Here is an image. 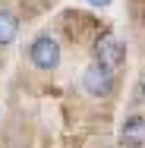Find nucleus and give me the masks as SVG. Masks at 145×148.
Instances as JSON below:
<instances>
[{
    "mask_svg": "<svg viewBox=\"0 0 145 148\" xmlns=\"http://www.w3.org/2000/svg\"><path fill=\"white\" fill-rule=\"evenodd\" d=\"M85 88L91 95H98V98H107L111 91H114V76H111V69H104V66H91L85 73Z\"/></svg>",
    "mask_w": 145,
    "mask_h": 148,
    "instance_id": "3",
    "label": "nucleus"
},
{
    "mask_svg": "<svg viewBox=\"0 0 145 148\" xmlns=\"http://www.w3.org/2000/svg\"><path fill=\"white\" fill-rule=\"evenodd\" d=\"M29 54H32V63H35L38 69H54V66L60 63V44H57V38L41 35V38L32 41Z\"/></svg>",
    "mask_w": 145,
    "mask_h": 148,
    "instance_id": "1",
    "label": "nucleus"
},
{
    "mask_svg": "<svg viewBox=\"0 0 145 148\" xmlns=\"http://www.w3.org/2000/svg\"><path fill=\"white\" fill-rule=\"evenodd\" d=\"M19 35V19L13 13H0V44H13Z\"/></svg>",
    "mask_w": 145,
    "mask_h": 148,
    "instance_id": "5",
    "label": "nucleus"
},
{
    "mask_svg": "<svg viewBox=\"0 0 145 148\" xmlns=\"http://www.w3.org/2000/svg\"><path fill=\"white\" fill-rule=\"evenodd\" d=\"M88 3H91V6H107L111 0H88Z\"/></svg>",
    "mask_w": 145,
    "mask_h": 148,
    "instance_id": "6",
    "label": "nucleus"
},
{
    "mask_svg": "<svg viewBox=\"0 0 145 148\" xmlns=\"http://www.w3.org/2000/svg\"><path fill=\"white\" fill-rule=\"evenodd\" d=\"M95 60L104 69H117L123 63V41L114 38V35H101L98 44H95Z\"/></svg>",
    "mask_w": 145,
    "mask_h": 148,
    "instance_id": "2",
    "label": "nucleus"
},
{
    "mask_svg": "<svg viewBox=\"0 0 145 148\" xmlns=\"http://www.w3.org/2000/svg\"><path fill=\"white\" fill-rule=\"evenodd\" d=\"M123 142L126 145H145V117H129L123 123Z\"/></svg>",
    "mask_w": 145,
    "mask_h": 148,
    "instance_id": "4",
    "label": "nucleus"
},
{
    "mask_svg": "<svg viewBox=\"0 0 145 148\" xmlns=\"http://www.w3.org/2000/svg\"><path fill=\"white\" fill-rule=\"evenodd\" d=\"M142 95H145V82H142Z\"/></svg>",
    "mask_w": 145,
    "mask_h": 148,
    "instance_id": "7",
    "label": "nucleus"
}]
</instances>
